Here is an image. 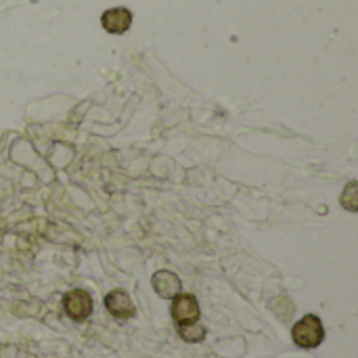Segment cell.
<instances>
[{
	"label": "cell",
	"mask_w": 358,
	"mask_h": 358,
	"mask_svg": "<svg viewBox=\"0 0 358 358\" xmlns=\"http://www.w3.org/2000/svg\"><path fill=\"white\" fill-rule=\"evenodd\" d=\"M151 285H153L155 294L159 298H166V300H172L182 289L180 279L174 273H170V271H157L153 275V279H151Z\"/></svg>",
	"instance_id": "6"
},
{
	"label": "cell",
	"mask_w": 358,
	"mask_h": 358,
	"mask_svg": "<svg viewBox=\"0 0 358 358\" xmlns=\"http://www.w3.org/2000/svg\"><path fill=\"white\" fill-rule=\"evenodd\" d=\"M63 308H65V315L78 323L86 321L92 313V298L88 292L84 289H71L65 294L63 298Z\"/></svg>",
	"instance_id": "2"
},
{
	"label": "cell",
	"mask_w": 358,
	"mask_h": 358,
	"mask_svg": "<svg viewBox=\"0 0 358 358\" xmlns=\"http://www.w3.org/2000/svg\"><path fill=\"white\" fill-rule=\"evenodd\" d=\"M178 336L185 342H201L206 338V327L199 323H191V325H178Z\"/></svg>",
	"instance_id": "7"
},
{
	"label": "cell",
	"mask_w": 358,
	"mask_h": 358,
	"mask_svg": "<svg viewBox=\"0 0 358 358\" xmlns=\"http://www.w3.org/2000/svg\"><path fill=\"white\" fill-rule=\"evenodd\" d=\"M292 338L300 348H317L325 340V327L317 315H306L292 329Z\"/></svg>",
	"instance_id": "1"
},
{
	"label": "cell",
	"mask_w": 358,
	"mask_h": 358,
	"mask_svg": "<svg viewBox=\"0 0 358 358\" xmlns=\"http://www.w3.org/2000/svg\"><path fill=\"white\" fill-rule=\"evenodd\" d=\"M172 319L176 325H191L199 321V304L191 294H176L172 298Z\"/></svg>",
	"instance_id": "3"
},
{
	"label": "cell",
	"mask_w": 358,
	"mask_h": 358,
	"mask_svg": "<svg viewBox=\"0 0 358 358\" xmlns=\"http://www.w3.org/2000/svg\"><path fill=\"white\" fill-rule=\"evenodd\" d=\"M105 308L109 310L111 317H115L120 321L132 319L136 315V308H134L130 296L122 289H113L105 296Z\"/></svg>",
	"instance_id": "4"
},
{
	"label": "cell",
	"mask_w": 358,
	"mask_h": 358,
	"mask_svg": "<svg viewBox=\"0 0 358 358\" xmlns=\"http://www.w3.org/2000/svg\"><path fill=\"white\" fill-rule=\"evenodd\" d=\"M342 206L346 208V210H350V212H357L358 210V182L357 180H350L348 182V187H346V191L342 193Z\"/></svg>",
	"instance_id": "8"
},
{
	"label": "cell",
	"mask_w": 358,
	"mask_h": 358,
	"mask_svg": "<svg viewBox=\"0 0 358 358\" xmlns=\"http://www.w3.org/2000/svg\"><path fill=\"white\" fill-rule=\"evenodd\" d=\"M101 25H103V29H105L107 34L120 36V34H124V31L130 29V25H132V13H130L128 8H124V6L109 8V10L103 13Z\"/></svg>",
	"instance_id": "5"
}]
</instances>
